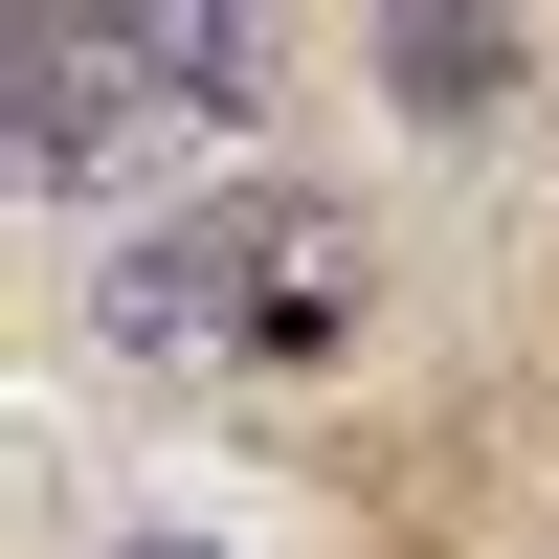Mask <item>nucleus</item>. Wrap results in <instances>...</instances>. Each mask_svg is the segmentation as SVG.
I'll return each mask as SVG.
<instances>
[{"label": "nucleus", "mask_w": 559, "mask_h": 559, "mask_svg": "<svg viewBox=\"0 0 559 559\" xmlns=\"http://www.w3.org/2000/svg\"><path fill=\"white\" fill-rule=\"evenodd\" d=\"M224 68H247V23H68V0H45V23L0 45V90H23V179L134 157V134H157L179 90H224Z\"/></svg>", "instance_id": "nucleus-1"}, {"label": "nucleus", "mask_w": 559, "mask_h": 559, "mask_svg": "<svg viewBox=\"0 0 559 559\" xmlns=\"http://www.w3.org/2000/svg\"><path fill=\"white\" fill-rule=\"evenodd\" d=\"M292 224H313V202L157 224V247H134L112 292H90V336H112V358H224V336H247V358H269V269H292Z\"/></svg>", "instance_id": "nucleus-2"}, {"label": "nucleus", "mask_w": 559, "mask_h": 559, "mask_svg": "<svg viewBox=\"0 0 559 559\" xmlns=\"http://www.w3.org/2000/svg\"><path fill=\"white\" fill-rule=\"evenodd\" d=\"M381 90H403V112H492V90H515V23H381Z\"/></svg>", "instance_id": "nucleus-3"}, {"label": "nucleus", "mask_w": 559, "mask_h": 559, "mask_svg": "<svg viewBox=\"0 0 559 559\" xmlns=\"http://www.w3.org/2000/svg\"><path fill=\"white\" fill-rule=\"evenodd\" d=\"M112 559H202V537H112Z\"/></svg>", "instance_id": "nucleus-4"}]
</instances>
